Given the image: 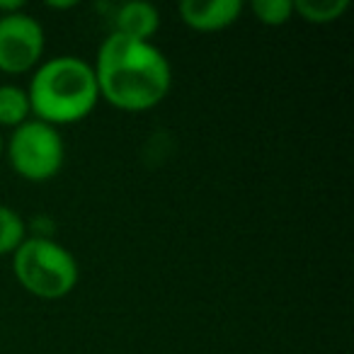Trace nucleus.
I'll return each instance as SVG.
<instances>
[{"label":"nucleus","instance_id":"1","mask_svg":"<svg viewBox=\"0 0 354 354\" xmlns=\"http://www.w3.org/2000/svg\"><path fill=\"white\" fill-rule=\"evenodd\" d=\"M100 97L127 112H143L165 100L172 71L165 54L153 41L112 32L100 44L93 66Z\"/></svg>","mask_w":354,"mask_h":354},{"label":"nucleus","instance_id":"2","mask_svg":"<svg viewBox=\"0 0 354 354\" xmlns=\"http://www.w3.org/2000/svg\"><path fill=\"white\" fill-rule=\"evenodd\" d=\"M27 95L35 119L51 127L80 122L100 100L93 66L78 56H54L44 61L30 80Z\"/></svg>","mask_w":354,"mask_h":354},{"label":"nucleus","instance_id":"3","mask_svg":"<svg viewBox=\"0 0 354 354\" xmlns=\"http://www.w3.org/2000/svg\"><path fill=\"white\" fill-rule=\"evenodd\" d=\"M12 272L32 296L56 301L78 284V260L68 248L49 236H27L12 252Z\"/></svg>","mask_w":354,"mask_h":354},{"label":"nucleus","instance_id":"4","mask_svg":"<svg viewBox=\"0 0 354 354\" xmlns=\"http://www.w3.org/2000/svg\"><path fill=\"white\" fill-rule=\"evenodd\" d=\"M6 153L17 175L32 183H44L59 175L66 146L56 127L41 119H27L25 124L12 129Z\"/></svg>","mask_w":354,"mask_h":354},{"label":"nucleus","instance_id":"5","mask_svg":"<svg viewBox=\"0 0 354 354\" xmlns=\"http://www.w3.org/2000/svg\"><path fill=\"white\" fill-rule=\"evenodd\" d=\"M44 27L25 10L0 15V71L25 73L44 54Z\"/></svg>","mask_w":354,"mask_h":354},{"label":"nucleus","instance_id":"6","mask_svg":"<svg viewBox=\"0 0 354 354\" xmlns=\"http://www.w3.org/2000/svg\"><path fill=\"white\" fill-rule=\"evenodd\" d=\"M180 17L187 27L197 32H218L231 27L241 17L243 3L241 0H183Z\"/></svg>","mask_w":354,"mask_h":354},{"label":"nucleus","instance_id":"7","mask_svg":"<svg viewBox=\"0 0 354 354\" xmlns=\"http://www.w3.org/2000/svg\"><path fill=\"white\" fill-rule=\"evenodd\" d=\"M158 27H160V12L153 3H146V0L124 3L117 10V20H114V32L141 41H151Z\"/></svg>","mask_w":354,"mask_h":354},{"label":"nucleus","instance_id":"8","mask_svg":"<svg viewBox=\"0 0 354 354\" xmlns=\"http://www.w3.org/2000/svg\"><path fill=\"white\" fill-rule=\"evenodd\" d=\"M32 114L30 95L20 85H0V127L17 129Z\"/></svg>","mask_w":354,"mask_h":354},{"label":"nucleus","instance_id":"9","mask_svg":"<svg viewBox=\"0 0 354 354\" xmlns=\"http://www.w3.org/2000/svg\"><path fill=\"white\" fill-rule=\"evenodd\" d=\"M349 10V0H294V12L310 25H330Z\"/></svg>","mask_w":354,"mask_h":354},{"label":"nucleus","instance_id":"10","mask_svg":"<svg viewBox=\"0 0 354 354\" xmlns=\"http://www.w3.org/2000/svg\"><path fill=\"white\" fill-rule=\"evenodd\" d=\"M27 238V223L15 209L0 204V255H12Z\"/></svg>","mask_w":354,"mask_h":354},{"label":"nucleus","instance_id":"11","mask_svg":"<svg viewBox=\"0 0 354 354\" xmlns=\"http://www.w3.org/2000/svg\"><path fill=\"white\" fill-rule=\"evenodd\" d=\"M250 10L267 27L286 25L294 15V0H252Z\"/></svg>","mask_w":354,"mask_h":354},{"label":"nucleus","instance_id":"12","mask_svg":"<svg viewBox=\"0 0 354 354\" xmlns=\"http://www.w3.org/2000/svg\"><path fill=\"white\" fill-rule=\"evenodd\" d=\"M51 8H73L75 3H49Z\"/></svg>","mask_w":354,"mask_h":354},{"label":"nucleus","instance_id":"13","mask_svg":"<svg viewBox=\"0 0 354 354\" xmlns=\"http://www.w3.org/2000/svg\"><path fill=\"white\" fill-rule=\"evenodd\" d=\"M3 153H6V138H3V133H0V158H3Z\"/></svg>","mask_w":354,"mask_h":354}]
</instances>
